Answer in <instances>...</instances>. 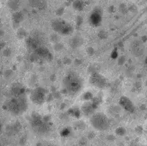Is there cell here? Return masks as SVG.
Instances as JSON below:
<instances>
[{
  "instance_id": "cell-22",
  "label": "cell",
  "mask_w": 147,
  "mask_h": 146,
  "mask_svg": "<svg viewBox=\"0 0 147 146\" xmlns=\"http://www.w3.org/2000/svg\"><path fill=\"white\" fill-rule=\"evenodd\" d=\"M145 64H147V56H146V58H145Z\"/></svg>"
},
{
  "instance_id": "cell-2",
  "label": "cell",
  "mask_w": 147,
  "mask_h": 146,
  "mask_svg": "<svg viewBox=\"0 0 147 146\" xmlns=\"http://www.w3.org/2000/svg\"><path fill=\"white\" fill-rule=\"evenodd\" d=\"M64 84H65V86H66V89L69 92H71V93L78 92L82 86L81 79H80L77 75L72 74V73L67 75V77L64 79Z\"/></svg>"
},
{
  "instance_id": "cell-4",
  "label": "cell",
  "mask_w": 147,
  "mask_h": 146,
  "mask_svg": "<svg viewBox=\"0 0 147 146\" xmlns=\"http://www.w3.org/2000/svg\"><path fill=\"white\" fill-rule=\"evenodd\" d=\"M8 107H9L10 111L17 114V113H20L24 109H26V100H24L21 96H17L10 101V103L8 104Z\"/></svg>"
},
{
  "instance_id": "cell-3",
  "label": "cell",
  "mask_w": 147,
  "mask_h": 146,
  "mask_svg": "<svg viewBox=\"0 0 147 146\" xmlns=\"http://www.w3.org/2000/svg\"><path fill=\"white\" fill-rule=\"evenodd\" d=\"M52 27L56 32L61 34H70L73 31V27L62 19H56L52 22Z\"/></svg>"
},
{
  "instance_id": "cell-1",
  "label": "cell",
  "mask_w": 147,
  "mask_h": 146,
  "mask_svg": "<svg viewBox=\"0 0 147 146\" xmlns=\"http://www.w3.org/2000/svg\"><path fill=\"white\" fill-rule=\"evenodd\" d=\"M90 123L95 129L100 131L106 130L109 127V120L104 114L101 113H96L93 114L90 118Z\"/></svg>"
},
{
  "instance_id": "cell-16",
  "label": "cell",
  "mask_w": 147,
  "mask_h": 146,
  "mask_svg": "<svg viewBox=\"0 0 147 146\" xmlns=\"http://www.w3.org/2000/svg\"><path fill=\"white\" fill-rule=\"evenodd\" d=\"M128 10L136 13V12H137V6H136L135 4H130V5H128Z\"/></svg>"
},
{
  "instance_id": "cell-14",
  "label": "cell",
  "mask_w": 147,
  "mask_h": 146,
  "mask_svg": "<svg viewBox=\"0 0 147 146\" xmlns=\"http://www.w3.org/2000/svg\"><path fill=\"white\" fill-rule=\"evenodd\" d=\"M98 37L100 39H106L107 37H108V33H107L105 30H101V31H99V33H98Z\"/></svg>"
},
{
  "instance_id": "cell-9",
  "label": "cell",
  "mask_w": 147,
  "mask_h": 146,
  "mask_svg": "<svg viewBox=\"0 0 147 146\" xmlns=\"http://www.w3.org/2000/svg\"><path fill=\"white\" fill-rule=\"evenodd\" d=\"M102 21V15L98 10H95L94 12H92L90 15V22L92 23V25L97 26L100 22Z\"/></svg>"
},
{
  "instance_id": "cell-7",
  "label": "cell",
  "mask_w": 147,
  "mask_h": 146,
  "mask_svg": "<svg viewBox=\"0 0 147 146\" xmlns=\"http://www.w3.org/2000/svg\"><path fill=\"white\" fill-rule=\"evenodd\" d=\"M131 52L135 56H141L144 52V46L142 45L141 41H133L131 43Z\"/></svg>"
},
{
  "instance_id": "cell-12",
  "label": "cell",
  "mask_w": 147,
  "mask_h": 146,
  "mask_svg": "<svg viewBox=\"0 0 147 146\" xmlns=\"http://www.w3.org/2000/svg\"><path fill=\"white\" fill-rule=\"evenodd\" d=\"M73 7L76 10H82L84 8V2L82 1H75L73 3Z\"/></svg>"
},
{
  "instance_id": "cell-10",
  "label": "cell",
  "mask_w": 147,
  "mask_h": 146,
  "mask_svg": "<svg viewBox=\"0 0 147 146\" xmlns=\"http://www.w3.org/2000/svg\"><path fill=\"white\" fill-rule=\"evenodd\" d=\"M83 43V40H82V38L81 37H78V36H76V37H74L73 39H72V46L74 47V48H76V47H79L80 45Z\"/></svg>"
},
{
  "instance_id": "cell-5",
  "label": "cell",
  "mask_w": 147,
  "mask_h": 146,
  "mask_svg": "<svg viewBox=\"0 0 147 146\" xmlns=\"http://www.w3.org/2000/svg\"><path fill=\"white\" fill-rule=\"evenodd\" d=\"M90 83L93 84L94 86H96V87L104 88L107 84V81L103 75L99 74L98 72H93L90 77Z\"/></svg>"
},
{
  "instance_id": "cell-15",
  "label": "cell",
  "mask_w": 147,
  "mask_h": 146,
  "mask_svg": "<svg viewBox=\"0 0 147 146\" xmlns=\"http://www.w3.org/2000/svg\"><path fill=\"white\" fill-rule=\"evenodd\" d=\"M125 133H126V130L123 127H119V128L116 129V134L119 135V136H122V135H124Z\"/></svg>"
},
{
  "instance_id": "cell-17",
  "label": "cell",
  "mask_w": 147,
  "mask_h": 146,
  "mask_svg": "<svg viewBox=\"0 0 147 146\" xmlns=\"http://www.w3.org/2000/svg\"><path fill=\"white\" fill-rule=\"evenodd\" d=\"M125 61H126L125 56H120L119 58H118V64H119V65L125 64Z\"/></svg>"
},
{
  "instance_id": "cell-8",
  "label": "cell",
  "mask_w": 147,
  "mask_h": 146,
  "mask_svg": "<svg viewBox=\"0 0 147 146\" xmlns=\"http://www.w3.org/2000/svg\"><path fill=\"white\" fill-rule=\"evenodd\" d=\"M44 98H45V94L42 89H35L34 91L32 92V95H31L32 101H34L35 103H37V104L42 103V102L44 101Z\"/></svg>"
},
{
  "instance_id": "cell-19",
  "label": "cell",
  "mask_w": 147,
  "mask_h": 146,
  "mask_svg": "<svg viewBox=\"0 0 147 146\" xmlns=\"http://www.w3.org/2000/svg\"><path fill=\"white\" fill-rule=\"evenodd\" d=\"M87 51H88L89 54H93V53H94V49H93L92 47H89V48L87 49Z\"/></svg>"
},
{
  "instance_id": "cell-6",
  "label": "cell",
  "mask_w": 147,
  "mask_h": 146,
  "mask_svg": "<svg viewBox=\"0 0 147 146\" xmlns=\"http://www.w3.org/2000/svg\"><path fill=\"white\" fill-rule=\"evenodd\" d=\"M119 105L121 108H123L124 110H126L127 112H134L135 111V106H134L133 102L126 96H121L119 99Z\"/></svg>"
},
{
  "instance_id": "cell-20",
  "label": "cell",
  "mask_w": 147,
  "mask_h": 146,
  "mask_svg": "<svg viewBox=\"0 0 147 146\" xmlns=\"http://www.w3.org/2000/svg\"><path fill=\"white\" fill-rule=\"evenodd\" d=\"M84 96H86V97H84V98H86V99H90L91 98V93H86V94H84Z\"/></svg>"
},
{
  "instance_id": "cell-13",
  "label": "cell",
  "mask_w": 147,
  "mask_h": 146,
  "mask_svg": "<svg viewBox=\"0 0 147 146\" xmlns=\"http://www.w3.org/2000/svg\"><path fill=\"white\" fill-rule=\"evenodd\" d=\"M118 10H119V11L121 12L122 14L127 13V11H128V5H127V4H125V3H121L119 5V8H118Z\"/></svg>"
},
{
  "instance_id": "cell-18",
  "label": "cell",
  "mask_w": 147,
  "mask_h": 146,
  "mask_svg": "<svg viewBox=\"0 0 147 146\" xmlns=\"http://www.w3.org/2000/svg\"><path fill=\"white\" fill-rule=\"evenodd\" d=\"M117 55H118V53H117V49H115V50L113 51L112 53H111V57H112V58H117Z\"/></svg>"
},
{
  "instance_id": "cell-21",
  "label": "cell",
  "mask_w": 147,
  "mask_h": 146,
  "mask_svg": "<svg viewBox=\"0 0 147 146\" xmlns=\"http://www.w3.org/2000/svg\"><path fill=\"white\" fill-rule=\"evenodd\" d=\"M140 128H142V127H137V129H136V130H137L139 133H142V130H140Z\"/></svg>"
},
{
  "instance_id": "cell-11",
  "label": "cell",
  "mask_w": 147,
  "mask_h": 146,
  "mask_svg": "<svg viewBox=\"0 0 147 146\" xmlns=\"http://www.w3.org/2000/svg\"><path fill=\"white\" fill-rule=\"evenodd\" d=\"M93 110H94V107H93V105H90V104H86V105L83 106V112L85 113V114L92 113Z\"/></svg>"
}]
</instances>
